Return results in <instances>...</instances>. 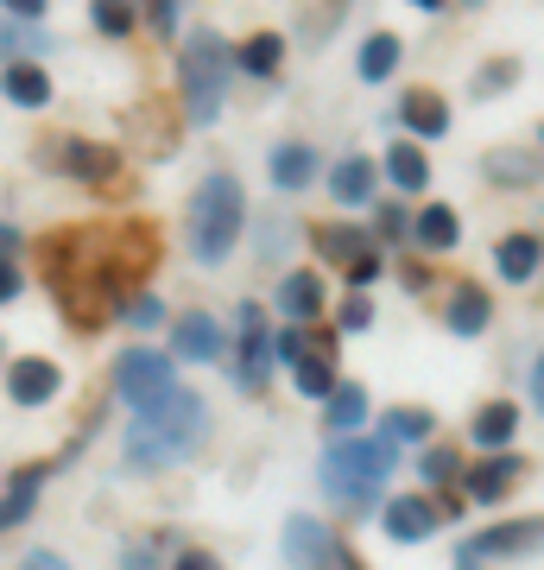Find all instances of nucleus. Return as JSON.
I'll use <instances>...</instances> for the list:
<instances>
[{"instance_id":"1","label":"nucleus","mask_w":544,"mask_h":570,"mask_svg":"<svg viewBox=\"0 0 544 570\" xmlns=\"http://www.w3.org/2000/svg\"><path fill=\"white\" fill-rule=\"evenodd\" d=\"M202 438H209V406H202V393L178 387L171 400H159L152 412H140V419L127 425V463L133 469H171V463H184Z\"/></svg>"},{"instance_id":"2","label":"nucleus","mask_w":544,"mask_h":570,"mask_svg":"<svg viewBox=\"0 0 544 570\" xmlns=\"http://www.w3.org/2000/svg\"><path fill=\"white\" fill-rule=\"evenodd\" d=\"M241 223H247V197H241V178L235 171H209L190 197V254L202 266H222L241 242Z\"/></svg>"},{"instance_id":"3","label":"nucleus","mask_w":544,"mask_h":570,"mask_svg":"<svg viewBox=\"0 0 544 570\" xmlns=\"http://www.w3.org/2000/svg\"><path fill=\"white\" fill-rule=\"evenodd\" d=\"M399 469V444L393 438H343L323 456V489L336 494L343 508H374L386 489V475Z\"/></svg>"},{"instance_id":"4","label":"nucleus","mask_w":544,"mask_h":570,"mask_svg":"<svg viewBox=\"0 0 544 570\" xmlns=\"http://www.w3.org/2000/svg\"><path fill=\"white\" fill-rule=\"evenodd\" d=\"M178 77H184V108H190V127H209L222 115V96L235 82V51H228L222 32H190L178 51Z\"/></svg>"},{"instance_id":"5","label":"nucleus","mask_w":544,"mask_h":570,"mask_svg":"<svg viewBox=\"0 0 544 570\" xmlns=\"http://www.w3.org/2000/svg\"><path fill=\"white\" fill-rule=\"evenodd\" d=\"M115 393H121L127 406H133V419H140V412H152L159 400L178 393V367L165 362L159 348H127L121 362H115Z\"/></svg>"},{"instance_id":"6","label":"nucleus","mask_w":544,"mask_h":570,"mask_svg":"<svg viewBox=\"0 0 544 570\" xmlns=\"http://www.w3.org/2000/svg\"><path fill=\"white\" fill-rule=\"evenodd\" d=\"M285 564L291 570H355V558H348V546L336 539V532L323 527V520H310V513H298V520H285Z\"/></svg>"},{"instance_id":"7","label":"nucleus","mask_w":544,"mask_h":570,"mask_svg":"<svg viewBox=\"0 0 544 570\" xmlns=\"http://www.w3.org/2000/svg\"><path fill=\"white\" fill-rule=\"evenodd\" d=\"M538 546H544V520H513V527H494V532L463 539L456 570H482V558H520V551H538Z\"/></svg>"},{"instance_id":"8","label":"nucleus","mask_w":544,"mask_h":570,"mask_svg":"<svg viewBox=\"0 0 544 570\" xmlns=\"http://www.w3.org/2000/svg\"><path fill=\"white\" fill-rule=\"evenodd\" d=\"M273 374V336L260 324V305H241V348H235V387L260 393Z\"/></svg>"},{"instance_id":"9","label":"nucleus","mask_w":544,"mask_h":570,"mask_svg":"<svg viewBox=\"0 0 544 570\" xmlns=\"http://www.w3.org/2000/svg\"><path fill=\"white\" fill-rule=\"evenodd\" d=\"M386 539H399V546H418V539H431V532L444 527L449 513L431 501V494H399V501H386Z\"/></svg>"},{"instance_id":"10","label":"nucleus","mask_w":544,"mask_h":570,"mask_svg":"<svg viewBox=\"0 0 544 570\" xmlns=\"http://www.w3.org/2000/svg\"><path fill=\"white\" fill-rule=\"evenodd\" d=\"M171 348H178V362H216L222 355V324L209 311H184L178 330H171Z\"/></svg>"},{"instance_id":"11","label":"nucleus","mask_w":544,"mask_h":570,"mask_svg":"<svg viewBox=\"0 0 544 570\" xmlns=\"http://www.w3.org/2000/svg\"><path fill=\"white\" fill-rule=\"evenodd\" d=\"M58 387H63V374H58V362H13L7 367V393H13V406H44V400H58Z\"/></svg>"},{"instance_id":"12","label":"nucleus","mask_w":544,"mask_h":570,"mask_svg":"<svg viewBox=\"0 0 544 570\" xmlns=\"http://www.w3.org/2000/svg\"><path fill=\"white\" fill-rule=\"evenodd\" d=\"M444 324L456 330V336H482V330L494 324V298H487V285H475V279L456 285V292H449Z\"/></svg>"},{"instance_id":"13","label":"nucleus","mask_w":544,"mask_h":570,"mask_svg":"<svg viewBox=\"0 0 544 570\" xmlns=\"http://www.w3.org/2000/svg\"><path fill=\"white\" fill-rule=\"evenodd\" d=\"M279 311H285V324H317V311H323V279L317 273H285L279 279Z\"/></svg>"},{"instance_id":"14","label":"nucleus","mask_w":544,"mask_h":570,"mask_svg":"<svg viewBox=\"0 0 544 570\" xmlns=\"http://www.w3.org/2000/svg\"><path fill=\"white\" fill-rule=\"evenodd\" d=\"M399 121L412 127L418 140H444L449 134V102L444 96H431V89H412V96L399 102Z\"/></svg>"},{"instance_id":"15","label":"nucleus","mask_w":544,"mask_h":570,"mask_svg":"<svg viewBox=\"0 0 544 570\" xmlns=\"http://www.w3.org/2000/svg\"><path fill=\"white\" fill-rule=\"evenodd\" d=\"M63 171H70V178L101 184V178H115V171H121V153H115V146H96V140H63Z\"/></svg>"},{"instance_id":"16","label":"nucleus","mask_w":544,"mask_h":570,"mask_svg":"<svg viewBox=\"0 0 544 570\" xmlns=\"http://www.w3.org/2000/svg\"><path fill=\"white\" fill-rule=\"evenodd\" d=\"M0 89H7L13 108H44L51 102V77H44L39 63H26V58H13L7 70H0Z\"/></svg>"},{"instance_id":"17","label":"nucleus","mask_w":544,"mask_h":570,"mask_svg":"<svg viewBox=\"0 0 544 570\" xmlns=\"http://www.w3.org/2000/svg\"><path fill=\"white\" fill-rule=\"evenodd\" d=\"M520 469H525L520 456H506V450H501V456H487V463L468 469V475H463V489L475 494V501H501V494L513 489V482H520Z\"/></svg>"},{"instance_id":"18","label":"nucleus","mask_w":544,"mask_h":570,"mask_svg":"<svg viewBox=\"0 0 544 570\" xmlns=\"http://www.w3.org/2000/svg\"><path fill=\"white\" fill-rule=\"evenodd\" d=\"M538 261H544L538 235H506V242L494 247V266H501V279H506V285H525L532 273H538Z\"/></svg>"},{"instance_id":"19","label":"nucleus","mask_w":544,"mask_h":570,"mask_svg":"<svg viewBox=\"0 0 544 570\" xmlns=\"http://www.w3.org/2000/svg\"><path fill=\"white\" fill-rule=\"evenodd\" d=\"M317 247H323V261L355 266V261L374 254V235H367V228H348V223H329V228H317Z\"/></svg>"},{"instance_id":"20","label":"nucleus","mask_w":544,"mask_h":570,"mask_svg":"<svg viewBox=\"0 0 544 570\" xmlns=\"http://www.w3.org/2000/svg\"><path fill=\"white\" fill-rule=\"evenodd\" d=\"M39 482H44V469L32 463V469H20L13 482H7V494H0V532H13L32 513V501H39Z\"/></svg>"},{"instance_id":"21","label":"nucleus","mask_w":544,"mask_h":570,"mask_svg":"<svg viewBox=\"0 0 544 570\" xmlns=\"http://www.w3.org/2000/svg\"><path fill=\"white\" fill-rule=\"evenodd\" d=\"M310 178H317V153H310L304 140H291V146L273 153V184H279V190H304Z\"/></svg>"},{"instance_id":"22","label":"nucleus","mask_w":544,"mask_h":570,"mask_svg":"<svg viewBox=\"0 0 544 570\" xmlns=\"http://www.w3.org/2000/svg\"><path fill=\"white\" fill-rule=\"evenodd\" d=\"M412 235H418L431 254H444V247L463 242V223H456V209L437 204V209H418V216H412Z\"/></svg>"},{"instance_id":"23","label":"nucleus","mask_w":544,"mask_h":570,"mask_svg":"<svg viewBox=\"0 0 544 570\" xmlns=\"http://www.w3.org/2000/svg\"><path fill=\"white\" fill-rule=\"evenodd\" d=\"M285 63V39L279 32H254V39L235 51V70H247V77H273Z\"/></svg>"},{"instance_id":"24","label":"nucleus","mask_w":544,"mask_h":570,"mask_svg":"<svg viewBox=\"0 0 544 570\" xmlns=\"http://www.w3.org/2000/svg\"><path fill=\"white\" fill-rule=\"evenodd\" d=\"M468 431H475V444H482V450H501V444H513V431H520V412L506 406V400H494V406L475 412V425H468Z\"/></svg>"},{"instance_id":"25","label":"nucleus","mask_w":544,"mask_h":570,"mask_svg":"<svg viewBox=\"0 0 544 570\" xmlns=\"http://www.w3.org/2000/svg\"><path fill=\"white\" fill-rule=\"evenodd\" d=\"M329 190H336V204H367L374 197V159H343L329 171Z\"/></svg>"},{"instance_id":"26","label":"nucleus","mask_w":544,"mask_h":570,"mask_svg":"<svg viewBox=\"0 0 544 570\" xmlns=\"http://www.w3.org/2000/svg\"><path fill=\"white\" fill-rule=\"evenodd\" d=\"M386 178L399 184V190H424L431 184V165H424V153L412 140H399V146H386Z\"/></svg>"},{"instance_id":"27","label":"nucleus","mask_w":544,"mask_h":570,"mask_svg":"<svg viewBox=\"0 0 544 570\" xmlns=\"http://www.w3.org/2000/svg\"><path fill=\"white\" fill-rule=\"evenodd\" d=\"M323 419H329V431H355L367 419V387H355V381H336V393L323 400Z\"/></svg>"},{"instance_id":"28","label":"nucleus","mask_w":544,"mask_h":570,"mask_svg":"<svg viewBox=\"0 0 544 570\" xmlns=\"http://www.w3.org/2000/svg\"><path fill=\"white\" fill-rule=\"evenodd\" d=\"M393 70H399V39L393 32H374L362 45V82H386Z\"/></svg>"},{"instance_id":"29","label":"nucleus","mask_w":544,"mask_h":570,"mask_svg":"<svg viewBox=\"0 0 544 570\" xmlns=\"http://www.w3.org/2000/svg\"><path fill=\"white\" fill-rule=\"evenodd\" d=\"M291 374H298L304 400H329V393H336V362H329V355H310V362H298Z\"/></svg>"},{"instance_id":"30","label":"nucleus","mask_w":544,"mask_h":570,"mask_svg":"<svg viewBox=\"0 0 544 570\" xmlns=\"http://www.w3.org/2000/svg\"><path fill=\"white\" fill-rule=\"evenodd\" d=\"M380 438H393V444H418V438H431V412L399 406L393 419H386V431H380Z\"/></svg>"},{"instance_id":"31","label":"nucleus","mask_w":544,"mask_h":570,"mask_svg":"<svg viewBox=\"0 0 544 570\" xmlns=\"http://www.w3.org/2000/svg\"><path fill=\"white\" fill-rule=\"evenodd\" d=\"M487 178L494 184H532L538 178V159H525V153H494V159H487Z\"/></svg>"},{"instance_id":"32","label":"nucleus","mask_w":544,"mask_h":570,"mask_svg":"<svg viewBox=\"0 0 544 570\" xmlns=\"http://www.w3.org/2000/svg\"><path fill=\"white\" fill-rule=\"evenodd\" d=\"M273 362H285V367H298V362H310V336H304L298 324H285L279 336H273Z\"/></svg>"},{"instance_id":"33","label":"nucleus","mask_w":544,"mask_h":570,"mask_svg":"<svg viewBox=\"0 0 544 570\" xmlns=\"http://www.w3.org/2000/svg\"><path fill=\"white\" fill-rule=\"evenodd\" d=\"M96 32L127 39V32H133V7H121V0H96Z\"/></svg>"},{"instance_id":"34","label":"nucleus","mask_w":544,"mask_h":570,"mask_svg":"<svg viewBox=\"0 0 544 570\" xmlns=\"http://www.w3.org/2000/svg\"><path fill=\"white\" fill-rule=\"evenodd\" d=\"M418 475L431 482V489H449V482H456V456H449L444 444H437V450H424V456H418Z\"/></svg>"},{"instance_id":"35","label":"nucleus","mask_w":544,"mask_h":570,"mask_svg":"<svg viewBox=\"0 0 544 570\" xmlns=\"http://www.w3.org/2000/svg\"><path fill=\"white\" fill-rule=\"evenodd\" d=\"M513 77H520V63H494L475 77V96H501V89H513Z\"/></svg>"},{"instance_id":"36","label":"nucleus","mask_w":544,"mask_h":570,"mask_svg":"<svg viewBox=\"0 0 544 570\" xmlns=\"http://www.w3.org/2000/svg\"><path fill=\"white\" fill-rule=\"evenodd\" d=\"M405 228H412V216H405V209H399V204H386V209H380V216H374V235H386V242H399Z\"/></svg>"},{"instance_id":"37","label":"nucleus","mask_w":544,"mask_h":570,"mask_svg":"<svg viewBox=\"0 0 544 570\" xmlns=\"http://www.w3.org/2000/svg\"><path fill=\"white\" fill-rule=\"evenodd\" d=\"M26 292V273H20V261H0V305H13Z\"/></svg>"},{"instance_id":"38","label":"nucleus","mask_w":544,"mask_h":570,"mask_svg":"<svg viewBox=\"0 0 544 570\" xmlns=\"http://www.w3.org/2000/svg\"><path fill=\"white\" fill-rule=\"evenodd\" d=\"M127 317H133V324H146V330H152V324H159V317H165V305H159V298H146V292H140V298H127Z\"/></svg>"},{"instance_id":"39","label":"nucleus","mask_w":544,"mask_h":570,"mask_svg":"<svg viewBox=\"0 0 544 570\" xmlns=\"http://www.w3.org/2000/svg\"><path fill=\"white\" fill-rule=\"evenodd\" d=\"M380 273H386V261H380V254H367V261H355V266H348V285L362 292V285H374Z\"/></svg>"},{"instance_id":"40","label":"nucleus","mask_w":544,"mask_h":570,"mask_svg":"<svg viewBox=\"0 0 544 570\" xmlns=\"http://www.w3.org/2000/svg\"><path fill=\"white\" fill-rule=\"evenodd\" d=\"M367 324H374V305H367L362 292H355V298L343 305V330H367Z\"/></svg>"},{"instance_id":"41","label":"nucleus","mask_w":544,"mask_h":570,"mask_svg":"<svg viewBox=\"0 0 544 570\" xmlns=\"http://www.w3.org/2000/svg\"><path fill=\"white\" fill-rule=\"evenodd\" d=\"M152 26H159V32H178V7H171V0H152Z\"/></svg>"},{"instance_id":"42","label":"nucleus","mask_w":544,"mask_h":570,"mask_svg":"<svg viewBox=\"0 0 544 570\" xmlns=\"http://www.w3.org/2000/svg\"><path fill=\"white\" fill-rule=\"evenodd\" d=\"M171 570H216V558H209V551H184Z\"/></svg>"},{"instance_id":"43","label":"nucleus","mask_w":544,"mask_h":570,"mask_svg":"<svg viewBox=\"0 0 544 570\" xmlns=\"http://www.w3.org/2000/svg\"><path fill=\"white\" fill-rule=\"evenodd\" d=\"M26 570H70V564H63L58 551H32V558H26Z\"/></svg>"},{"instance_id":"44","label":"nucleus","mask_w":544,"mask_h":570,"mask_svg":"<svg viewBox=\"0 0 544 570\" xmlns=\"http://www.w3.org/2000/svg\"><path fill=\"white\" fill-rule=\"evenodd\" d=\"M532 400H538V412H544V355L532 362Z\"/></svg>"},{"instance_id":"45","label":"nucleus","mask_w":544,"mask_h":570,"mask_svg":"<svg viewBox=\"0 0 544 570\" xmlns=\"http://www.w3.org/2000/svg\"><path fill=\"white\" fill-rule=\"evenodd\" d=\"M13 247H20V235H13V228L0 223V261H13Z\"/></svg>"},{"instance_id":"46","label":"nucleus","mask_w":544,"mask_h":570,"mask_svg":"<svg viewBox=\"0 0 544 570\" xmlns=\"http://www.w3.org/2000/svg\"><path fill=\"white\" fill-rule=\"evenodd\" d=\"M121 570H159V564H152L146 551H127V564H121Z\"/></svg>"},{"instance_id":"47","label":"nucleus","mask_w":544,"mask_h":570,"mask_svg":"<svg viewBox=\"0 0 544 570\" xmlns=\"http://www.w3.org/2000/svg\"><path fill=\"white\" fill-rule=\"evenodd\" d=\"M538 146H544V127H538Z\"/></svg>"}]
</instances>
